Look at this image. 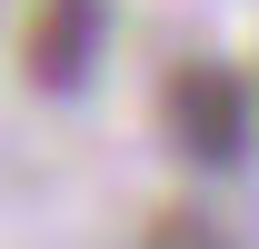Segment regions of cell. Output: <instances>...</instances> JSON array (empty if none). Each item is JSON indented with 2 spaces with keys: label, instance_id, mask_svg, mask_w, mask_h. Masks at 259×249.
<instances>
[{
  "label": "cell",
  "instance_id": "2",
  "mask_svg": "<svg viewBox=\"0 0 259 249\" xmlns=\"http://www.w3.org/2000/svg\"><path fill=\"white\" fill-rule=\"evenodd\" d=\"M100 30H110V10L100 0H30V80L40 90H80L100 60Z\"/></svg>",
  "mask_w": 259,
  "mask_h": 249
},
{
  "label": "cell",
  "instance_id": "1",
  "mask_svg": "<svg viewBox=\"0 0 259 249\" xmlns=\"http://www.w3.org/2000/svg\"><path fill=\"white\" fill-rule=\"evenodd\" d=\"M160 120H169V140L190 159H209V170H229V159L249 150V90H239L229 60H180L169 90H160Z\"/></svg>",
  "mask_w": 259,
  "mask_h": 249
},
{
  "label": "cell",
  "instance_id": "3",
  "mask_svg": "<svg viewBox=\"0 0 259 249\" xmlns=\"http://www.w3.org/2000/svg\"><path fill=\"white\" fill-rule=\"evenodd\" d=\"M150 249H229V239L209 229V210H160V229H150Z\"/></svg>",
  "mask_w": 259,
  "mask_h": 249
}]
</instances>
